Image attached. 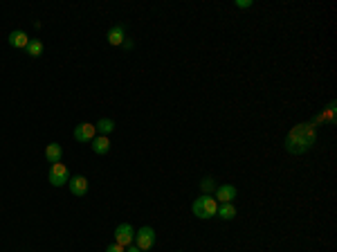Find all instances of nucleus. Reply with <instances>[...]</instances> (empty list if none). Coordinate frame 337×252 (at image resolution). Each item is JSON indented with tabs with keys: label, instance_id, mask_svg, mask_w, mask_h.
<instances>
[{
	"label": "nucleus",
	"instance_id": "f257e3e1",
	"mask_svg": "<svg viewBox=\"0 0 337 252\" xmlns=\"http://www.w3.org/2000/svg\"><path fill=\"white\" fill-rule=\"evenodd\" d=\"M317 140V129L315 124H297L285 138V149L290 153H304L315 144Z\"/></svg>",
	"mask_w": 337,
	"mask_h": 252
},
{
	"label": "nucleus",
	"instance_id": "f03ea898",
	"mask_svg": "<svg viewBox=\"0 0 337 252\" xmlns=\"http://www.w3.org/2000/svg\"><path fill=\"white\" fill-rule=\"evenodd\" d=\"M191 212H194V216L207 221V219H211V216H216V212H218V200H216L211 194H203L200 198L194 200Z\"/></svg>",
	"mask_w": 337,
	"mask_h": 252
},
{
	"label": "nucleus",
	"instance_id": "7ed1b4c3",
	"mask_svg": "<svg viewBox=\"0 0 337 252\" xmlns=\"http://www.w3.org/2000/svg\"><path fill=\"white\" fill-rule=\"evenodd\" d=\"M135 245H137L139 250H151L155 245V230L151 228V225H144V228H139L135 232Z\"/></svg>",
	"mask_w": 337,
	"mask_h": 252
},
{
	"label": "nucleus",
	"instance_id": "20e7f679",
	"mask_svg": "<svg viewBox=\"0 0 337 252\" xmlns=\"http://www.w3.org/2000/svg\"><path fill=\"white\" fill-rule=\"evenodd\" d=\"M47 180H50V185H54V187L68 185V180H70V171H68V167H65L63 162H54L52 167H50Z\"/></svg>",
	"mask_w": 337,
	"mask_h": 252
},
{
	"label": "nucleus",
	"instance_id": "39448f33",
	"mask_svg": "<svg viewBox=\"0 0 337 252\" xmlns=\"http://www.w3.org/2000/svg\"><path fill=\"white\" fill-rule=\"evenodd\" d=\"M133 239H135V230L130 223H119L115 228V243H119L122 248H128L133 243Z\"/></svg>",
	"mask_w": 337,
	"mask_h": 252
},
{
	"label": "nucleus",
	"instance_id": "423d86ee",
	"mask_svg": "<svg viewBox=\"0 0 337 252\" xmlns=\"http://www.w3.org/2000/svg\"><path fill=\"white\" fill-rule=\"evenodd\" d=\"M94 135H97V129H94V124L83 122V124L74 126V140H77V142H92Z\"/></svg>",
	"mask_w": 337,
	"mask_h": 252
},
{
	"label": "nucleus",
	"instance_id": "0eeeda50",
	"mask_svg": "<svg viewBox=\"0 0 337 252\" xmlns=\"http://www.w3.org/2000/svg\"><path fill=\"white\" fill-rule=\"evenodd\" d=\"M236 196H238V189L234 187V185H218V187H216V196L214 198L218 200V203H234V198Z\"/></svg>",
	"mask_w": 337,
	"mask_h": 252
},
{
	"label": "nucleus",
	"instance_id": "6e6552de",
	"mask_svg": "<svg viewBox=\"0 0 337 252\" xmlns=\"http://www.w3.org/2000/svg\"><path fill=\"white\" fill-rule=\"evenodd\" d=\"M68 187L74 196H85L88 194V178H85V176H72V178L68 180Z\"/></svg>",
	"mask_w": 337,
	"mask_h": 252
},
{
	"label": "nucleus",
	"instance_id": "1a4fd4ad",
	"mask_svg": "<svg viewBox=\"0 0 337 252\" xmlns=\"http://www.w3.org/2000/svg\"><path fill=\"white\" fill-rule=\"evenodd\" d=\"M124 41H126V27L124 25H115V27L108 29V45H124Z\"/></svg>",
	"mask_w": 337,
	"mask_h": 252
},
{
	"label": "nucleus",
	"instance_id": "9d476101",
	"mask_svg": "<svg viewBox=\"0 0 337 252\" xmlns=\"http://www.w3.org/2000/svg\"><path fill=\"white\" fill-rule=\"evenodd\" d=\"M90 147H92V151L97 155H106L110 151V140L108 135H94V140L90 142Z\"/></svg>",
	"mask_w": 337,
	"mask_h": 252
},
{
	"label": "nucleus",
	"instance_id": "9b49d317",
	"mask_svg": "<svg viewBox=\"0 0 337 252\" xmlns=\"http://www.w3.org/2000/svg\"><path fill=\"white\" fill-rule=\"evenodd\" d=\"M29 41H32V38H29L25 32H21V29H14V32L9 34V45H12V48H16V50L27 48Z\"/></svg>",
	"mask_w": 337,
	"mask_h": 252
},
{
	"label": "nucleus",
	"instance_id": "f8f14e48",
	"mask_svg": "<svg viewBox=\"0 0 337 252\" xmlns=\"http://www.w3.org/2000/svg\"><path fill=\"white\" fill-rule=\"evenodd\" d=\"M45 158H47V162H61V158H63V149H61V144H57V142H52V144H47V149H45Z\"/></svg>",
	"mask_w": 337,
	"mask_h": 252
},
{
	"label": "nucleus",
	"instance_id": "ddd939ff",
	"mask_svg": "<svg viewBox=\"0 0 337 252\" xmlns=\"http://www.w3.org/2000/svg\"><path fill=\"white\" fill-rule=\"evenodd\" d=\"M216 214H218L223 221H232L234 216H236L234 203H220V205H218V212H216Z\"/></svg>",
	"mask_w": 337,
	"mask_h": 252
},
{
	"label": "nucleus",
	"instance_id": "4468645a",
	"mask_svg": "<svg viewBox=\"0 0 337 252\" xmlns=\"http://www.w3.org/2000/svg\"><path fill=\"white\" fill-rule=\"evenodd\" d=\"M94 129H97L99 135H110L115 131V122H113V119H108V117H104V119H99V122L94 124Z\"/></svg>",
	"mask_w": 337,
	"mask_h": 252
},
{
	"label": "nucleus",
	"instance_id": "2eb2a0df",
	"mask_svg": "<svg viewBox=\"0 0 337 252\" xmlns=\"http://www.w3.org/2000/svg\"><path fill=\"white\" fill-rule=\"evenodd\" d=\"M25 50H27V54H29L32 59H38V57L43 54V43L38 41V38H32V41L27 43V48H25Z\"/></svg>",
	"mask_w": 337,
	"mask_h": 252
},
{
	"label": "nucleus",
	"instance_id": "dca6fc26",
	"mask_svg": "<svg viewBox=\"0 0 337 252\" xmlns=\"http://www.w3.org/2000/svg\"><path fill=\"white\" fill-rule=\"evenodd\" d=\"M200 189H203L205 194H209L211 189H216V183H214V178H211V176H207V178H205L203 183H200Z\"/></svg>",
	"mask_w": 337,
	"mask_h": 252
},
{
	"label": "nucleus",
	"instance_id": "f3484780",
	"mask_svg": "<svg viewBox=\"0 0 337 252\" xmlns=\"http://www.w3.org/2000/svg\"><path fill=\"white\" fill-rule=\"evenodd\" d=\"M236 7L238 9H248V7H252V0H236Z\"/></svg>",
	"mask_w": 337,
	"mask_h": 252
},
{
	"label": "nucleus",
	"instance_id": "a211bd4d",
	"mask_svg": "<svg viewBox=\"0 0 337 252\" xmlns=\"http://www.w3.org/2000/svg\"><path fill=\"white\" fill-rule=\"evenodd\" d=\"M106 252H126V248H122L119 243H110L108 248H106Z\"/></svg>",
	"mask_w": 337,
	"mask_h": 252
},
{
	"label": "nucleus",
	"instance_id": "6ab92c4d",
	"mask_svg": "<svg viewBox=\"0 0 337 252\" xmlns=\"http://www.w3.org/2000/svg\"><path fill=\"white\" fill-rule=\"evenodd\" d=\"M126 252H142V250H139V248H137V245H133V243H130V245H128V248H126Z\"/></svg>",
	"mask_w": 337,
	"mask_h": 252
}]
</instances>
